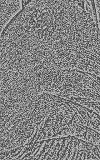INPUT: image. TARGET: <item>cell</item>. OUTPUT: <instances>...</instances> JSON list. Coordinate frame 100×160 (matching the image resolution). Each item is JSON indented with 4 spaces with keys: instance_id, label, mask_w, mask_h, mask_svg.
Here are the masks:
<instances>
[{
    "instance_id": "6da1fadb",
    "label": "cell",
    "mask_w": 100,
    "mask_h": 160,
    "mask_svg": "<svg viewBox=\"0 0 100 160\" xmlns=\"http://www.w3.org/2000/svg\"><path fill=\"white\" fill-rule=\"evenodd\" d=\"M28 1L21 0H0L1 35L12 20L21 12Z\"/></svg>"
}]
</instances>
